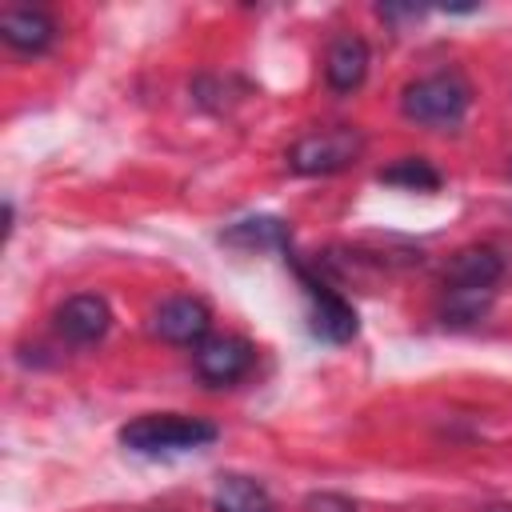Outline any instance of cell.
<instances>
[{"label": "cell", "instance_id": "1", "mask_svg": "<svg viewBox=\"0 0 512 512\" xmlns=\"http://www.w3.org/2000/svg\"><path fill=\"white\" fill-rule=\"evenodd\" d=\"M220 432L212 420L200 416H180V412H152L136 416L132 424L120 428V444L140 456H176V452H196L212 444Z\"/></svg>", "mask_w": 512, "mask_h": 512}, {"label": "cell", "instance_id": "2", "mask_svg": "<svg viewBox=\"0 0 512 512\" xmlns=\"http://www.w3.org/2000/svg\"><path fill=\"white\" fill-rule=\"evenodd\" d=\"M468 104H472V88L460 72H432V76L412 80L400 92V112L416 124H428V128L460 124Z\"/></svg>", "mask_w": 512, "mask_h": 512}, {"label": "cell", "instance_id": "3", "mask_svg": "<svg viewBox=\"0 0 512 512\" xmlns=\"http://www.w3.org/2000/svg\"><path fill=\"white\" fill-rule=\"evenodd\" d=\"M288 260H292V268H296V276H300V284L308 292V328H312V336L324 340V344H348L356 336V328H360L356 324V308L332 284H324L308 264H300L292 252H288Z\"/></svg>", "mask_w": 512, "mask_h": 512}, {"label": "cell", "instance_id": "4", "mask_svg": "<svg viewBox=\"0 0 512 512\" xmlns=\"http://www.w3.org/2000/svg\"><path fill=\"white\" fill-rule=\"evenodd\" d=\"M360 152H364V136L356 128H328V132L300 136L288 152V168L300 176H332L356 164Z\"/></svg>", "mask_w": 512, "mask_h": 512}, {"label": "cell", "instance_id": "5", "mask_svg": "<svg viewBox=\"0 0 512 512\" xmlns=\"http://www.w3.org/2000/svg\"><path fill=\"white\" fill-rule=\"evenodd\" d=\"M192 364H196L200 380L224 388V384H236L240 376H248V368L256 364V348L244 336H208L204 344H196Z\"/></svg>", "mask_w": 512, "mask_h": 512}, {"label": "cell", "instance_id": "6", "mask_svg": "<svg viewBox=\"0 0 512 512\" xmlns=\"http://www.w3.org/2000/svg\"><path fill=\"white\" fill-rule=\"evenodd\" d=\"M208 328H212V312L196 296H172L152 316V332L168 344H204Z\"/></svg>", "mask_w": 512, "mask_h": 512}, {"label": "cell", "instance_id": "7", "mask_svg": "<svg viewBox=\"0 0 512 512\" xmlns=\"http://www.w3.org/2000/svg\"><path fill=\"white\" fill-rule=\"evenodd\" d=\"M56 332L68 340V344H96L108 328H112V308L104 296L96 292H80V296H68L60 308H56Z\"/></svg>", "mask_w": 512, "mask_h": 512}, {"label": "cell", "instance_id": "8", "mask_svg": "<svg viewBox=\"0 0 512 512\" xmlns=\"http://www.w3.org/2000/svg\"><path fill=\"white\" fill-rule=\"evenodd\" d=\"M0 36H4L8 48L24 52V56H40L56 40V20L44 8H4Z\"/></svg>", "mask_w": 512, "mask_h": 512}, {"label": "cell", "instance_id": "9", "mask_svg": "<svg viewBox=\"0 0 512 512\" xmlns=\"http://www.w3.org/2000/svg\"><path fill=\"white\" fill-rule=\"evenodd\" d=\"M500 276H504V260L488 244L460 248L444 264V288H488V292H496V280Z\"/></svg>", "mask_w": 512, "mask_h": 512}, {"label": "cell", "instance_id": "10", "mask_svg": "<svg viewBox=\"0 0 512 512\" xmlns=\"http://www.w3.org/2000/svg\"><path fill=\"white\" fill-rule=\"evenodd\" d=\"M368 60L372 56H368L364 36H352V32L336 36L328 44V52H324V80H328V88L332 92H356L364 84V76H368Z\"/></svg>", "mask_w": 512, "mask_h": 512}, {"label": "cell", "instance_id": "11", "mask_svg": "<svg viewBox=\"0 0 512 512\" xmlns=\"http://www.w3.org/2000/svg\"><path fill=\"white\" fill-rule=\"evenodd\" d=\"M220 240L236 244V248H280V252H288L292 232L280 216H248V220H236L232 228H224Z\"/></svg>", "mask_w": 512, "mask_h": 512}, {"label": "cell", "instance_id": "12", "mask_svg": "<svg viewBox=\"0 0 512 512\" xmlns=\"http://www.w3.org/2000/svg\"><path fill=\"white\" fill-rule=\"evenodd\" d=\"M212 508L216 512H272V496L264 484L248 476H220L212 488Z\"/></svg>", "mask_w": 512, "mask_h": 512}, {"label": "cell", "instance_id": "13", "mask_svg": "<svg viewBox=\"0 0 512 512\" xmlns=\"http://www.w3.org/2000/svg\"><path fill=\"white\" fill-rule=\"evenodd\" d=\"M492 296L496 292H488V288H444L440 316H444V324H476L492 308Z\"/></svg>", "mask_w": 512, "mask_h": 512}, {"label": "cell", "instance_id": "14", "mask_svg": "<svg viewBox=\"0 0 512 512\" xmlns=\"http://www.w3.org/2000/svg\"><path fill=\"white\" fill-rule=\"evenodd\" d=\"M380 180H384V184L412 188V192H432V188H440V172H436L424 156H404V160H396L392 168H380Z\"/></svg>", "mask_w": 512, "mask_h": 512}, {"label": "cell", "instance_id": "15", "mask_svg": "<svg viewBox=\"0 0 512 512\" xmlns=\"http://www.w3.org/2000/svg\"><path fill=\"white\" fill-rule=\"evenodd\" d=\"M304 512H356V504L340 492H312L304 500Z\"/></svg>", "mask_w": 512, "mask_h": 512}, {"label": "cell", "instance_id": "16", "mask_svg": "<svg viewBox=\"0 0 512 512\" xmlns=\"http://www.w3.org/2000/svg\"><path fill=\"white\" fill-rule=\"evenodd\" d=\"M484 512H512L508 504H492V508H484Z\"/></svg>", "mask_w": 512, "mask_h": 512}]
</instances>
